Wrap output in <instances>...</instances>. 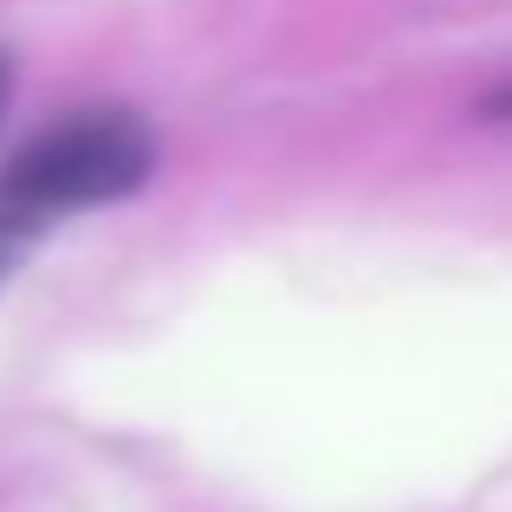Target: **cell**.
Masks as SVG:
<instances>
[{
    "mask_svg": "<svg viewBox=\"0 0 512 512\" xmlns=\"http://www.w3.org/2000/svg\"><path fill=\"white\" fill-rule=\"evenodd\" d=\"M150 169H156V137L137 111H124V104L85 111V117H65V124L39 130L0 169V214L46 234L72 208L137 195L150 182Z\"/></svg>",
    "mask_w": 512,
    "mask_h": 512,
    "instance_id": "cell-1",
    "label": "cell"
},
{
    "mask_svg": "<svg viewBox=\"0 0 512 512\" xmlns=\"http://www.w3.org/2000/svg\"><path fill=\"white\" fill-rule=\"evenodd\" d=\"M39 247V227H26V221H7L0 214V292H7V279L26 266V253Z\"/></svg>",
    "mask_w": 512,
    "mask_h": 512,
    "instance_id": "cell-2",
    "label": "cell"
},
{
    "mask_svg": "<svg viewBox=\"0 0 512 512\" xmlns=\"http://www.w3.org/2000/svg\"><path fill=\"white\" fill-rule=\"evenodd\" d=\"M7 111H13V52L0 46V130H7Z\"/></svg>",
    "mask_w": 512,
    "mask_h": 512,
    "instance_id": "cell-3",
    "label": "cell"
},
{
    "mask_svg": "<svg viewBox=\"0 0 512 512\" xmlns=\"http://www.w3.org/2000/svg\"><path fill=\"white\" fill-rule=\"evenodd\" d=\"M480 117H493V124H512V85H500L487 104H480Z\"/></svg>",
    "mask_w": 512,
    "mask_h": 512,
    "instance_id": "cell-4",
    "label": "cell"
}]
</instances>
